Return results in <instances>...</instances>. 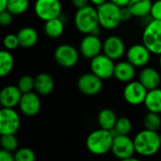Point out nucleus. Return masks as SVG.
<instances>
[{
  "label": "nucleus",
  "instance_id": "20e7f679",
  "mask_svg": "<svg viewBox=\"0 0 161 161\" xmlns=\"http://www.w3.org/2000/svg\"><path fill=\"white\" fill-rule=\"evenodd\" d=\"M98 18L100 26L107 30H113L117 28L122 21L121 8L110 1L97 7Z\"/></svg>",
  "mask_w": 161,
  "mask_h": 161
},
{
  "label": "nucleus",
  "instance_id": "393cba45",
  "mask_svg": "<svg viewBox=\"0 0 161 161\" xmlns=\"http://www.w3.org/2000/svg\"><path fill=\"white\" fill-rule=\"evenodd\" d=\"M118 118L116 113L110 108H104L98 113L97 121L100 128L106 130H113Z\"/></svg>",
  "mask_w": 161,
  "mask_h": 161
},
{
  "label": "nucleus",
  "instance_id": "c85d7f7f",
  "mask_svg": "<svg viewBox=\"0 0 161 161\" xmlns=\"http://www.w3.org/2000/svg\"><path fill=\"white\" fill-rule=\"evenodd\" d=\"M132 130V123L131 121L126 117H121L118 118L116 125L113 128L112 133L115 136L117 135H128Z\"/></svg>",
  "mask_w": 161,
  "mask_h": 161
},
{
  "label": "nucleus",
  "instance_id": "2f4dec72",
  "mask_svg": "<svg viewBox=\"0 0 161 161\" xmlns=\"http://www.w3.org/2000/svg\"><path fill=\"white\" fill-rule=\"evenodd\" d=\"M15 161H35L36 160V155L30 148L27 147H22L20 149H17L14 153Z\"/></svg>",
  "mask_w": 161,
  "mask_h": 161
},
{
  "label": "nucleus",
  "instance_id": "6e6552de",
  "mask_svg": "<svg viewBox=\"0 0 161 161\" xmlns=\"http://www.w3.org/2000/svg\"><path fill=\"white\" fill-rule=\"evenodd\" d=\"M79 51L73 45L63 43L58 45L54 52L56 62L63 68H73L79 60Z\"/></svg>",
  "mask_w": 161,
  "mask_h": 161
},
{
  "label": "nucleus",
  "instance_id": "a878e982",
  "mask_svg": "<svg viewBox=\"0 0 161 161\" xmlns=\"http://www.w3.org/2000/svg\"><path fill=\"white\" fill-rule=\"evenodd\" d=\"M14 66V58L12 54L4 49L0 52V75L5 77L10 74Z\"/></svg>",
  "mask_w": 161,
  "mask_h": 161
},
{
  "label": "nucleus",
  "instance_id": "72a5a7b5",
  "mask_svg": "<svg viewBox=\"0 0 161 161\" xmlns=\"http://www.w3.org/2000/svg\"><path fill=\"white\" fill-rule=\"evenodd\" d=\"M150 15L154 20L161 21V0H156L153 2Z\"/></svg>",
  "mask_w": 161,
  "mask_h": 161
},
{
  "label": "nucleus",
  "instance_id": "4468645a",
  "mask_svg": "<svg viewBox=\"0 0 161 161\" xmlns=\"http://www.w3.org/2000/svg\"><path fill=\"white\" fill-rule=\"evenodd\" d=\"M77 88L79 92L88 96L98 94L103 88V80L94 74L86 73L77 80Z\"/></svg>",
  "mask_w": 161,
  "mask_h": 161
},
{
  "label": "nucleus",
  "instance_id": "7ed1b4c3",
  "mask_svg": "<svg viewBox=\"0 0 161 161\" xmlns=\"http://www.w3.org/2000/svg\"><path fill=\"white\" fill-rule=\"evenodd\" d=\"M113 140L112 131L99 128L89 134L86 140V147L93 155H105L111 151Z\"/></svg>",
  "mask_w": 161,
  "mask_h": 161
},
{
  "label": "nucleus",
  "instance_id": "2eb2a0df",
  "mask_svg": "<svg viewBox=\"0 0 161 161\" xmlns=\"http://www.w3.org/2000/svg\"><path fill=\"white\" fill-rule=\"evenodd\" d=\"M103 53L111 59L118 60L126 54L124 41L117 35H110L103 42Z\"/></svg>",
  "mask_w": 161,
  "mask_h": 161
},
{
  "label": "nucleus",
  "instance_id": "a211bd4d",
  "mask_svg": "<svg viewBox=\"0 0 161 161\" xmlns=\"http://www.w3.org/2000/svg\"><path fill=\"white\" fill-rule=\"evenodd\" d=\"M139 81L148 90H155L159 87L161 76L158 71L153 67H144L139 74Z\"/></svg>",
  "mask_w": 161,
  "mask_h": 161
},
{
  "label": "nucleus",
  "instance_id": "1a4fd4ad",
  "mask_svg": "<svg viewBox=\"0 0 161 161\" xmlns=\"http://www.w3.org/2000/svg\"><path fill=\"white\" fill-rule=\"evenodd\" d=\"M21 120L18 112L14 108H2L0 110V134H16L19 130Z\"/></svg>",
  "mask_w": 161,
  "mask_h": 161
},
{
  "label": "nucleus",
  "instance_id": "aec40b11",
  "mask_svg": "<svg viewBox=\"0 0 161 161\" xmlns=\"http://www.w3.org/2000/svg\"><path fill=\"white\" fill-rule=\"evenodd\" d=\"M55 87V82L53 77L47 73H41L35 77V88L34 91L39 95H48L50 94Z\"/></svg>",
  "mask_w": 161,
  "mask_h": 161
},
{
  "label": "nucleus",
  "instance_id": "e433bc0d",
  "mask_svg": "<svg viewBox=\"0 0 161 161\" xmlns=\"http://www.w3.org/2000/svg\"><path fill=\"white\" fill-rule=\"evenodd\" d=\"M121 16H122V21L123 22L128 21L133 17L132 13L130 12V10H129V8L127 7L121 8Z\"/></svg>",
  "mask_w": 161,
  "mask_h": 161
},
{
  "label": "nucleus",
  "instance_id": "4be33fe9",
  "mask_svg": "<svg viewBox=\"0 0 161 161\" xmlns=\"http://www.w3.org/2000/svg\"><path fill=\"white\" fill-rule=\"evenodd\" d=\"M153 6L152 0H131L127 6L133 17L143 18L150 15Z\"/></svg>",
  "mask_w": 161,
  "mask_h": 161
},
{
  "label": "nucleus",
  "instance_id": "423d86ee",
  "mask_svg": "<svg viewBox=\"0 0 161 161\" xmlns=\"http://www.w3.org/2000/svg\"><path fill=\"white\" fill-rule=\"evenodd\" d=\"M34 12L36 16L47 22L54 18L60 17L62 13V4L60 0H36L34 3Z\"/></svg>",
  "mask_w": 161,
  "mask_h": 161
},
{
  "label": "nucleus",
  "instance_id": "ddd939ff",
  "mask_svg": "<svg viewBox=\"0 0 161 161\" xmlns=\"http://www.w3.org/2000/svg\"><path fill=\"white\" fill-rule=\"evenodd\" d=\"M103 52V42L98 35L88 34L79 43V53L88 59H92Z\"/></svg>",
  "mask_w": 161,
  "mask_h": 161
},
{
  "label": "nucleus",
  "instance_id": "a19ab883",
  "mask_svg": "<svg viewBox=\"0 0 161 161\" xmlns=\"http://www.w3.org/2000/svg\"><path fill=\"white\" fill-rule=\"evenodd\" d=\"M8 4V0H0V11L7 10Z\"/></svg>",
  "mask_w": 161,
  "mask_h": 161
},
{
  "label": "nucleus",
  "instance_id": "5701e85b",
  "mask_svg": "<svg viewBox=\"0 0 161 161\" xmlns=\"http://www.w3.org/2000/svg\"><path fill=\"white\" fill-rule=\"evenodd\" d=\"M65 30V23L61 19V17L54 18L45 22L43 26V31L45 35L50 39H58L59 38Z\"/></svg>",
  "mask_w": 161,
  "mask_h": 161
},
{
  "label": "nucleus",
  "instance_id": "79ce46f5",
  "mask_svg": "<svg viewBox=\"0 0 161 161\" xmlns=\"http://www.w3.org/2000/svg\"><path fill=\"white\" fill-rule=\"evenodd\" d=\"M120 161H141L139 158H136L135 157H131V158H125V159H123V160Z\"/></svg>",
  "mask_w": 161,
  "mask_h": 161
},
{
  "label": "nucleus",
  "instance_id": "58836bf2",
  "mask_svg": "<svg viewBox=\"0 0 161 161\" xmlns=\"http://www.w3.org/2000/svg\"><path fill=\"white\" fill-rule=\"evenodd\" d=\"M110 2H112L113 4L117 5L118 7L120 8H125V7H127L129 2L131 0H109Z\"/></svg>",
  "mask_w": 161,
  "mask_h": 161
},
{
  "label": "nucleus",
  "instance_id": "7c9ffc66",
  "mask_svg": "<svg viewBox=\"0 0 161 161\" xmlns=\"http://www.w3.org/2000/svg\"><path fill=\"white\" fill-rule=\"evenodd\" d=\"M17 87L19 88V90L21 91V92L23 94L31 92L35 88V77H33L29 75H22L18 80Z\"/></svg>",
  "mask_w": 161,
  "mask_h": 161
},
{
  "label": "nucleus",
  "instance_id": "9d476101",
  "mask_svg": "<svg viewBox=\"0 0 161 161\" xmlns=\"http://www.w3.org/2000/svg\"><path fill=\"white\" fill-rule=\"evenodd\" d=\"M111 152L120 160L134 157L136 153L134 139H131L128 135L115 136L111 147Z\"/></svg>",
  "mask_w": 161,
  "mask_h": 161
},
{
  "label": "nucleus",
  "instance_id": "6ab92c4d",
  "mask_svg": "<svg viewBox=\"0 0 161 161\" xmlns=\"http://www.w3.org/2000/svg\"><path fill=\"white\" fill-rule=\"evenodd\" d=\"M136 75V67L127 60L119 61L115 65L114 77L123 83H128L133 81Z\"/></svg>",
  "mask_w": 161,
  "mask_h": 161
},
{
  "label": "nucleus",
  "instance_id": "c03bdc74",
  "mask_svg": "<svg viewBox=\"0 0 161 161\" xmlns=\"http://www.w3.org/2000/svg\"><path fill=\"white\" fill-rule=\"evenodd\" d=\"M159 136H160V143H161V133L159 134Z\"/></svg>",
  "mask_w": 161,
  "mask_h": 161
},
{
  "label": "nucleus",
  "instance_id": "39448f33",
  "mask_svg": "<svg viewBox=\"0 0 161 161\" xmlns=\"http://www.w3.org/2000/svg\"><path fill=\"white\" fill-rule=\"evenodd\" d=\"M142 43L154 55H161V21L152 20L143 29Z\"/></svg>",
  "mask_w": 161,
  "mask_h": 161
},
{
  "label": "nucleus",
  "instance_id": "ea45409f",
  "mask_svg": "<svg viewBox=\"0 0 161 161\" xmlns=\"http://www.w3.org/2000/svg\"><path fill=\"white\" fill-rule=\"evenodd\" d=\"M108 1H109V0H90V3H92V6H94V7L97 8V7L103 5V4L107 3Z\"/></svg>",
  "mask_w": 161,
  "mask_h": 161
},
{
  "label": "nucleus",
  "instance_id": "37998d69",
  "mask_svg": "<svg viewBox=\"0 0 161 161\" xmlns=\"http://www.w3.org/2000/svg\"><path fill=\"white\" fill-rule=\"evenodd\" d=\"M158 64H159L161 68V55H159V58H158Z\"/></svg>",
  "mask_w": 161,
  "mask_h": 161
},
{
  "label": "nucleus",
  "instance_id": "f3484780",
  "mask_svg": "<svg viewBox=\"0 0 161 161\" xmlns=\"http://www.w3.org/2000/svg\"><path fill=\"white\" fill-rule=\"evenodd\" d=\"M22 95L23 93L17 86H6L0 92V105L2 108H14L19 106Z\"/></svg>",
  "mask_w": 161,
  "mask_h": 161
},
{
  "label": "nucleus",
  "instance_id": "4c0bfd02",
  "mask_svg": "<svg viewBox=\"0 0 161 161\" xmlns=\"http://www.w3.org/2000/svg\"><path fill=\"white\" fill-rule=\"evenodd\" d=\"M72 2V5L76 8V9H79V8H85L87 6H89L90 4V0H71Z\"/></svg>",
  "mask_w": 161,
  "mask_h": 161
},
{
  "label": "nucleus",
  "instance_id": "f8f14e48",
  "mask_svg": "<svg viewBox=\"0 0 161 161\" xmlns=\"http://www.w3.org/2000/svg\"><path fill=\"white\" fill-rule=\"evenodd\" d=\"M126 59L136 68H144L151 60L152 53L143 43L131 45L126 51Z\"/></svg>",
  "mask_w": 161,
  "mask_h": 161
},
{
  "label": "nucleus",
  "instance_id": "412c9836",
  "mask_svg": "<svg viewBox=\"0 0 161 161\" xmlns=\"http://www.w3.org/2000/svg\"><path fill=\"white\" fill-rule=\"evenodd\" d=\"M17 37L19 40L20 47L23 48H31L38 42L39 34L37 30L31 26H25L21 28L18 33Z\"/></svg>",
  "mask_w": 161,
  "mask_h": 161
},
{
  "label": "nucleus",
  "instance_id": "473e14b6",
  "mask_svg": "<svg viewBox=\"0 0 161 161\" xmlns=\"http://www.w3.org/2000/svg\"><path fill=\"white\" fill-rule=\"evenodd\" d=\"M3 45H4V48L8 51H12L18 48L20 46V43H19L17 34L10 33V34L6 35L3 41Z\"/></svg>",
  "mask_w": 161,
  "mask_h": 161
},
{
  "label": "nucleus",
  "instance_id": "b1692460",
  "mask_svg": "<svg viewBox=\"0 0 161 161\" xmlns=\"http://www.w3.org/2000/svg\"><path fill=\"white\" fill-rule=\"evenodd\" d=\"M144 106L149 112L161 113V89L158 88L155 90L148 91L146 95Z\"/></svg>",
  "mask_w": 161,
  "mask_h": 161
},
{
  "label": "nucleus",
  "instance_id": "f704fd0d",
  "mask_svg": "<svg viewBox=\"0 0 161 161\" xmlns=\"http://www.w3.org/2000/svg\"><path fill=\"white\" fill-rule=\"evenodd\" d=\"M13 15L7 9L0 11V24L3 26H8L12 23Z\"/></svg>",
  "mask_w": 161,
  "mask_h": 161
},
{
  "label": "nucleus",
  "instance_id": "cd10ccee",
  "mask_svg": "<svg viewBox=\"0 0 161 161\" xmlns=\"http://www.w3.org/2000/svg\"><path fill=\"white\" fill-rule=\"evenodd\" d=\"M29 8V0H8V10L14 16L25 13Z\"/></svg>",
  "mask_w": 161,
  "mask_h": 161
},
{
  "label": "nucleus",
  "instance_id": "c756f323",
  "mask_svg": "<svg viewBox=\"0 0 161 161\" xmlns=\"http://www.w3.org/2000/svg\"><path fill=\"white\" fill-rule=\"evenodd\" d=\"M0 144L3 150L8 151V152H16L18 149V140L15 136V134H9V135H1Z\"/></svg>",
  "mask_w": 161,
  "mask_h": 161
},
{
  "label": "nucleus",
  "instance_id": "c9c22d12",
  "mask_svg": "<svg viewBox=\"0 0 161 161\" xmlns=\"http://www.w3.org/2000/svg\"><path fill=\"white\" fill-rule=\"evenodd\" d=\"M0 161H15L14 154L12 152H8L1 149L0 151Z\"/></svg>",
  "mask_w": 161,
  "mask_h": 161
},
{
  "label": "nucleus",
  "instance_id": "0eeeda50",
  "mask_svg": "<svg viewBox=\"0 0 161 161\" xmlns=\"http://www.w3.org/2000/svg\"><path fill=\"white\" fill-rule=\"evenodd\" d=\"M115 65L114 60L106 56L104 53L92 58L90 62L91 72L102 80L109 79L114 76Z\"/></svg>",
  "mask_w": 161,
  "mask_h": 161
},
{
  "label": "nucleus",
  "instance_id": "dca6fc26",
  "mask_svg": "<svg viewBox=\"0 0 161 161\" xmlns=\"http://www.w3.org/2000/svg\"><path fill=\"white\" fill-rule=\"evenodd\" d=\"M18 107L20 111L27 117H33L37 115L41 110V107H42L39 94L33 92L24 93L22 95Z\"/></svg>",
  "mask_w": 161,
  "mask_h": 161
},
{
  "label": "nucleus",
  "instance_id": "9b49d317",
  "mask_svg": "<svg viewBox=\"0 0 161 161\" xmlns=\"http://www.w3.org/2000/svg\"><path fill=\"white\" fill-rule=\"evenodd\" d=\"M148 90L138 80L126 83L124 89V98L125 102L131 106H140L144 104Z\"/></svg>",
  "mask_w": 161,
  "mask_h": 161
},
{
  "label": "nucleus",
  "instance_id": "f03ea898",
  "mask_svg": "<svg viewBox=\"0 0 161 161\" xmlns=\"http://www.w3.org/2000/svg\"><path fill=\"white\" fill-rule=\"evenodd\" d=\"M134 144L138 155L152 157L160 150V136L158 132L143 129L135 136Z\"/></svg>",
  "mask_w": 161,
  "mask_h": 161
},
{
  "label": "nucleus",
  "instance_id": "f257e3e1",
  "mask_svg": "<svg viewBox=\"0 0 161 161\" xmlns=\"http://www.w3.org/2000/svg\"><path fill=\"white\" fill-rule=\"evenodd\" d=\"M74 23L75 28L81 34H94L98 36L100 34V24L97 8L92 5L76 9Z\"/></svg>",
  "mask_w": 161,
  "mask_h": 161
},
{
  "label": "nucleus",
  "instance_id": "bb28decb",
  "mask_svg": "<svg viewBox=\"0 0 161 161\" xmlns=\"http://www.w3.org/2000/svg\"><path fill=\"white\" fill-rule=\"evenodd\" d=\"M144 129L158 132L161 127V118L158 113L149 112L143 117L142 121Z\"/></svg>",
  "mask_w": 161,
  "mask_h": 161
}]
</instances>
